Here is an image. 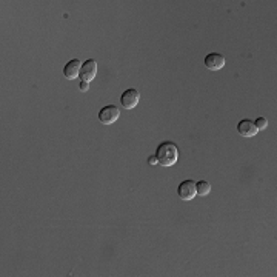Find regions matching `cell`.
<instances>
[{
    "mask_svg": "<svg viewBox=\"0 0 277 277\" xmlns=\"http://www.w3.org/2000/svg\"><path fill=\"white\" fill-rule=\"evenodd\" d=\"M177 196L183 202H190L197 196V188H196V182L194 180H183L179 188H177Z\"/></svg>",
    "mask_w": 277,
    "mask_h": 277,
    "instance_id": "4",
    "label": "cell"
},
{
    "mask_svg": "<svg viewBox=\"0 0 277 277\" xmlns=\"http://www.w3.org/2000/svg\"><path fill=\"white\" fill-rule=\"evenodd\" d=\"M120 117V110L116 105H106L99 111V120L103 125H113L114 122Z\"/></svg>",
    "mask_w": 277,
    "mask_h": 277,
    "instance_id": "2",
    "label": "cell"
},
{
    "mask_svg": "<svg viewBox=\"0 0 277 277\" xmlns=\"http://www.w3.org/2000/svg\"><path fill=\"white\" fill-rule=\"evenodd\" d=\"M97 75V62L94 59H88L85 64H82V69H80V80L82 82H92L94 77Z\"/></svg>",
    "mask_w": 277,
    "mask_h": 277,
    "instance_id": "5",
    "label": "cell"
},
{
    "mask_svg": "<svg viewBox=\"0 0 277 277\" xmlns=\"http://www.w3.org/2000/svg\"><path fill=\"white\" fill-rule=\"evenodd\" d=\"M156 157L159 165L162 166H173L179 159V148L173 142H163L156 149Z\"/></svg>",
    "mask_w": 277,
    "mask_h": 277,
    "instance_id": "1",
    "label": "cell"
},
{
    "mask_svg": "<svg viewBox=\"0 0 277 277\" xmlns=\"http://www.w3.org/2000/svg\"><path fill=\"white\" fill-rule=\"evenodd\" d=\"M80 69H82V62L79 59H72L64 68V75L68 80H74L80 75Z\"/></svg>",
    "mask_w": 277,
    "mask_h": 277,
    "instance_id": "8",
    "label": "cell"
},
{
    "mask_svg": "<svg viewBox=\"0 0 277 277\" xmlns=\"http://www.w3.org/2000/svg\"><path fill=\"white\" fill-rule=\"evenodd\" d=\"M254 125H256L257 130H265V128L268 127V120H267L265 117H259V119L254 122Z\"/></svg>",
    "mask_w": 277,
    "mask_h": 277,
    "instance_id": "10",
    "label": "cell"
},
{
    "mask_svg": "<svg viewBox=\"0 0 277 277\" xmlns=\"http://www.w3.org/2000/svg\"><path fill=\"white\" fill-rule=\"evenodd\" d=\"M237 133L242 136V137H246V138H250V137H254L259 130L256 128L254 125V122L250 120V119H243L237 123Z\"/></svg>",
    "mask_w": 277,
    "mask_h": 277,
    "instance_id": "7",
    "label": "cell"
},
{
    "mask_svg": "<svg viewBox=\"0 0 277 277\" xmlns=\"http://www.w3.org/2000/svg\"><path fill=\"white\" fill-rule=\"evenodd\" d=\"M88 89V83L86 82H80V91H86Z\"/></svg>",
    "mask_w": 277,
    "mask_h": 277,
    "instance_id": "12",
    "label": "cell"
},
{
    "mask_svg": "<svg viewBox=\"0 0 277 277\" xmlns=\"http://www.w3.org/2000/svg\"><path fill=\"white\" fill-rule=\"evenodd\" d=\"M196 188H197V196L205 197L211 193V183L207 180H199L196 182Z\"/></svg>",
    "mask_w": 277,
    "mask_h": 277,
    "instance_id": "9",
    "label": "cell"
},
{
    "mask_svg": "<svg viewBox=\"0 0 277 277\" xmlns=\"http://www.w3.org/2000/svg\"><path fill=\"white\" fill-rule=\"evenodd\" d=\"M148 163H149V165H157V163H159V162H157V157H156V156L148 157Z\"/></svg>",
    "mask_w": 277,
    "mask_h": 277,
    "instance_id": "11",
    "label": "cell"
},
{
    "mask_svg": "<svg viewBox=\"0 0 277 277\" xmlns=\"http://www.w3.org/2000/svg\"><path fill=\"white\" fill-rule=\"evenodd\" d=\"M138 100H140V92H138L136 88H130L123 91V94L120 96V105L125 108V110H134V108L138 105Z\"/></svg>",
    "mask_w": 277,
    "mask_h": 277,
    "instance_id": "3",
    "label": "cell"
},
{
    "mask_svg": "<svg viewBox=\"0 0 277 277\" xmlns=\"http://www.w3.org/2000/svg\"><path fill=\"white\" fill-rule=\"evenodd\" d=\"M225 56L219 54V53H209L205 57V67L209 71H219L225 67Z\"/></svg>",
    "mask_w": 277,
    "mask_h": 277,
    "instance_id": "6",
    "label": "cell"
}]
</instances>
